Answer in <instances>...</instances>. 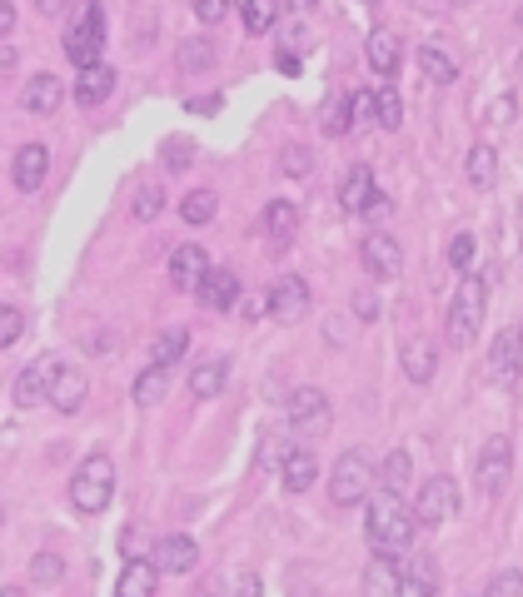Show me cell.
<instances>
[{
    "instance_id": "cell-58",
    "label": "cell",
    "mask_w": 523,
    "mask_h": 597,
    "mask_svg": "<svg viewBox=\"0 0 523 597\" xmlns=\"http://www.w3.org/2000/svg\"><path fill=\"white\" fill-rule=\"evenodd\" d=\"M519 65H523V55H519Z\"/></svg>"
},
{
    "instance_id": "cell-37",
    "label": "cell",
    "mask_w": 523,
    "mask_h": 597,
    "mask_svg": "<svg viewBox=\"0 0 523 597\" xmlns=\"http://www.w3.org/2000/svg\"><path fill=\"white\" fill-rule=\"evenodd\" d=\"M210 65H214V46H210V40H185V46H179V71H185V75L210 71Z\"/></svg>"
},
{
    "instance_id": "cell-54",
    "label": "cell",
    "mask_w": 523,
    "mask_h": 597,
    "mask_svg": "<svg viewBox=\"0 0 523 597\" xmlns=\"http://www.w3.org/2000/svg\"><path fill=\"white\" fill-rule=\"evenodd\" d=\"M279 71H285V75H299V55H285V50H279Z\"/></svg>"
},
{
    "instance_id": "cell-5",
    "label": "cell",
    "mask_w": 523,
    "mask_h": 597,
    "mask_svg": "<svg viewBox=\"0 0 523 597\" xmlns=\"http://www.w3.org/2000/svg\"><path fill=\"white\" fill-rule=\"evenodd\" d=\"M369 488H374V463H369L364 448H345L339 453V463H334V478H329V498L339 508H354L369 498Z\"/></svg>"
},
{
    "instance_id": "cell-56",
    "label": "cell",
    "mask_w": 523,
    "mask_h": 597,
    "mask_svg": "<svg viewBox=\"0 0 523 597\" xmlns=\"http://www.w3.org/2000/svg\"><path fill=\"white\" fill-rule=\"evenodd\" d=\"M295 597H324V593H314V587H299V593Z\"/></svg>"
},
{
    "instance_id": "cell-32",
    "label": "cell",
    "mask_w": 523,
    "mask_h": 597,
    "mask_svg": "<svg viewBox=\"0 0 523 597\" xmlns=\"http://www.w3.org/2000/svg\"><path fill=\"white\" fill-rule=\"evenodd\" d=\"M165 388H170V369L150 363V369L135 378V403H140V409H155L160 398H165Z\"/></svg>"
},
{
    "instance_id": "cell-52",
    "label": "cell",
    "mask_w": 523,
    "mask_h": 597,
    "mask_svg": "<svg viewBox=\"0 0 523 597\" xmlns=\"http://www.w3.org/2000/svg\"><path fill=\"white\" fill-rule=\"evenodd\" d=\"M389 210H394V204H389V195H379V199H374V204H369V214H364V220H374V224H379V220H389Z\"/></svg>"
},
{
    "instance_id": "cell-18",
    "label": "cell",
    "mask_w": 523,
    "mask_h": 597,
    "mask_svg": "<svg viewBox=\"0 0 523 597\" xmlns=\"http://www.w3.org/2000/svg\"><path fill=\"white\" fill-rule=\"evenodd\" d=\"M299 235V210L289 204V199H274V204H264V239H270L274 249H289Z\"/></svg>"
},
{
    "instance_id": "cell-33",
    "label": "cell",
    "mask_w": 523,
    "mask_h": 597,
    "mask_svg": "<svg viewBox=\"0 0 523 597\" xmlns=\"http://www.w3.org/2000/svg\"><path fill=\"white\" fill-rule=\"evenodd\" d=\"M409 478H414V458H409L404 448H394V453L384 458V469H379L384 493H404V488H409Z\"/></svg>"
},
{
    "instance_id": "cell-27",
    "label": "cell",
    "mask_w": 523,
    "mask_h": 597,
    "mask_svg": "<svg viewBox=\"0 0 523 597\" xmlns=\"http://www.w3.org/2000/svg\"><path fill=\"white\" fill-rule=\"evenodd\" d=\"M225 384H229V359H204L200 369L190 374V394H195V398L225 394Z\"/></svg>"
},
{
    "instance_id": "cell-23",
    "label": "cell",
    "mask_w": 523,
    "mask_h": 597,
    "mask_svg": "<svg viewBox=\"0 0 523 597\" xmlns=\"http://www.w3.org/2000/svg\"><path fill=\"white\" fill-rule=\"evenodd\" d=\"M239 299V274L235 270H210V279L200 284V304L204 309H235Z\"/></svg>"
},
{
    "instance_id": "cell-45",
    "label": "cell",
    "mask_w": 523,
    "mask_h": 597,
    "mask_svg": "<svg viewBox=\"0 0 523 597\" xmlns=\"http://www.w3.org/2000/svg\"><path fill=\"white\" fill-rule=\"evenodd\" d=\"M474 249H478L474 235H453V245H449V264L464 274V279H469V270H474Z\"/></svg>"
},
{
    "instance_id": "cell-42",
    "label": "cell",
    "mask_w": 523,
    "mask_h": 597,
    "mask_svg": "<svg viewBox=\"0 0 523 597\" xmlns=\"http://www.w3.org/2000/svg\"><path fill=\"white\" fill-rule=\"evenodd\" d=\"M30 577H36L40 587H55L60 577H65V562H60L55 552H36V558H30Z\"/></svg>"
},
{
    "instance_id": "cell-24",
    "label": "cell",
    "mask_w": 523,
    "mask_h": 597,
    "mask_svg": "<svg viewBox=\"0 0 523 597\" xmlns=\"http://www.w3.org/2000/svg\"><path fill=\"white\" fill-rule=\"evenodd\" d=\"M419 65H424V75L434 85H449L453 75H459V55H453V46H444V40H428V46L419 50Z\"/></svg>"
},
{
    "instance_id": "cell-59",
    "label": "cell",
    "mask_w": 523,
    "mask_h": 597,
    "mask_svg": "<svg viewBox=\"0 0 523 597\" xmlns=\"http://www.w3.org/2000/svg\"><path fill=\"white\" fill-rule=\"evenodd\" d=\"M519 334H523V324H519Z\"/></svg>"
},
{
    "instance_id": "cell-55",
    "label": "cell",
    "mask_w": 523,
    "mask_h": 597,
    "mask_svg": "<svg viewBox=\"0 0 523 597\" xmlns=\"http://www.w3.org/2000/svg\"><path fill=\"white\" fill-rule=\"evenodd\" d=\"M11 25H15V5H0V36H5Z\"/></svg>"
},
{
    "instance_id": "cell-51",
    "label": "cell",
    "mask_w": 523,
    "mask_h": 597,
    "mask_svg": "<svg viewBox=\"0 0 523 597\" xmlns=\"http://www.w3.org/2000/svg\"><path fill=\"white\" fill-rule=\"evenodd\" d=\"M140 552H145V538H140V527H130V533H125V558H130V562H145Z\"/></svg>"
},
{
    "instance_id": "cell-36",
    "label": "cell",
    "mask_w": 523,
    "mask_h": 597,
    "mask_svg": "<svg viewBox=\"0 0 523 597\" xmlns=\"http://www.w3.org/2000/svg\"><path fill=\"white\" fill-rule=\"evenodd\" d=\"M320 120H324V135H349V129H354V120H349V95H329Z\"/></svg>"
},
{
    "instance_id": "cell-13",
    "label": "cell",
    "mask_w": 523,
    "mask_h": 597,
    "mask_svg": "<svg viewBox=\"0 0 523 597\" xmlns=\"http://www.w3.org/2000/svg\"><path fill=\"white\" fill-rule=\"evenodd\" d=\"M399 369L409 374V384H428V378L439 374V344L428 339V334H409L399 344Z\"/></svg>"
},
{
    "instance_id": "cell-34",
    "label": "cell",
    "mask_w": 523,
    "mask_h": 597,
    "mask_svg": "<svg viewBox=\"0 0 523 597\" xmlns=\"http://www.w3.org/2000/svg\"><path fill=\"white\" fill-rule=\"evenodd\" d=\"M160 210H165V185H160V179H145L140 189H135V204H130V214L135 220H160Z\"/></svg>"
},
{
    "instance_id": "cell-10",
    "label": "cell",
    "mask_w": 523,
    "mask_h": 597,
    "mask_svg": "<svg viewBox=\"0 0 523 597\" xmlns=\"http://www.w3.org/2000/svg\"><path fill=\"white\" fill-rule=\"evenodd\" d=\"M519 374H523V334H519V324H513L488 344V384L513 388L519 384Z\"/></svg>"
},
{
    "instance_id": "cell-19",
    "label": "cell",
    "mask_w": 523,
    "mask_h": 597,
    "mask_svg": "<svg viewBox=\"0 0 523 597\" xmlns=\"http://www.w3.org/2000/svg\"><path fill=\"white\" fill-rule=\"evenodd\" d=\"M364 55H369V71H374V75H394V71H399L404 46H399V36H394L389 25H379V30H369Z\"/></svg>"
},
{
    "instance_id": "cell-7",
    "label": "cell",
    "mask_w": 523,
    "mask_h": 597,
    "mask_svg": "<svg viewBox=\"0 0 523 597\" xmlns=\"http://www.w3.org/2000/svg\"><path fill=\"white\" fill-rule=\"evenodd\" d=\"M509 473H513V444H509L503 434H499V438H488V444L474 453V483H478V493H484V498L503 493Z\"/></svg>"
},
{
    "instance_id": "cell-53",
    "label": "cell",
    "mask_w": 523,
    "mask_h": 597,
    "mask_svg": "<svg viewBox=\"0 0 523 597\" xmlns=\"http://www.w3.org/2000/svg\"><path fill=\"white\" fill-rule=\"evenodd\" d=\"M185 110H195V115H214V110H220V100H190Z\"/></svg>"
},
{
    "instance_id": "cell-40",
    "label": "cell",
    "mask_w": 523,
    "mask_h": 597,
    "mask_svg": "<svg viewBox=\"0 0 523 597\" xmlns=\"http://www.w3.org/2000/svg\"><path fill=\"white\" fill-rule=\"evenodd\" d=\"M404 125V100L394 85H379V129H399Z\"/></svg>"
},
{
    "instance_id": "cell-25",
    "label": "cell",
    "mask_w": 523,
    "mask_h": 597,
    "mask_svg": "<svg viewBox=\"0 0 523 597\" xmlns=\"http://www.w3.org/2000/svg\"><path fill=\"white\" fill-rule=\"evenodd\" d=\"M160 587V568L155 562H125V573L115 583V597H155Z\"/></svg>"
},
{
    "instance_id": "cell-9",
    "label": "cell",
    "mask_w": 523,
    "mask_h": 597,
    "mask_svg": "<svg viewBox=\"0 0 523 597\" xmlns=\"http://www.w3.org/2000/svg\"><path fill=\"white\" fill-rule=\"evenodd\" d=\"M453 513H459V488H453V478L434 473V478H428L424 488H419V498H414L419 527H439V523H449Z\"/></svg>"
},
{
    "instance_id": "cell-4",
    "label": "cell",
    "mask_w": 523,
    "mask_h": 597,
    "mask_svg": "<svg viewBox=\"0 0 523 597\" xmlns=\"http://www.w3.org/2000/svg\"><path fill=\"white\" fill-rule=\"evenodd\" d=\"M100 46H105V11L80 5L65 25V55L75 60V71H90V65H100Z\"/></svg>"
},
{
    "instance_id": "cell-35",
    "label": "cell",
    "mask_w": 523,
    "mask_h": 597,
    "mask_svg": "<svg viewBox=\"0 0 523 597\" xmlns=\"http://www.w3.org/2000/svg\"><path fill=\"white\" fill-rule=\"evenodd\" d=\"M469 179H474L478 189H488L494 185V170H499V154H494V145H474V150H469Z\"/></svg>"
},
{
    "instance_id": "cell-12",
    "label": "cell",
    "mask_w": 523,
    "mask_h": 597,
    "mask_svg": "<svg viewBox=\"0 0 523 597\" xmlns=\"http://www.w3.org/2000/svg\"><path fill=\"white\" fill-rule=\"evenodd\" d=\"M210 254H204L200 245H179L175 254H170V284H175L179 294H200V284L210 279Z\"/></svg>"
},
{
    "instance_id": "cell-15",
    "label": "cell",
    "mask_w": 523,
    "mask_h": 597,
    "mask_svg": "<svg viewBox=\"0 0 523 597\" xmlns=\"http://www.w3.org/2000/svg\"><path fill=\"white\" fill-rule=\"evenodd\" d=\"M150 562H155L160 573H190L195 562H200V543L185 538V533H170L150 548Z\"/></svg>"
},
{
    "instance_id": "cell-29",
    "label": "cell",
    "mask_w": 523,
    "mask_h": 597,
    "mask_svg": "<svg viewBox=\"0 0 523 597\" xmlns=\"http://www.w3.org/2000/svg\"><path fill=\"white\" fill-rule=\"evenodd\" d=\"M214 210H220V195H214L210 185L190 189V195L179 199V220H185V224H210Z\"/></svg>"
},
{
    "instance_id": "cell-11",
    "label": "cell",
    "mask_w": 523,
    "mask_h": 597,
    "mask_svg": "<svg viewBox=\"0 0 523 597\" xmlns=\"http://www.w3.org/2000/svg\"><path fill=\"white\" fill-rule=\"evenodd\" d=\"M270 314L279 324H299V319L310 314V284L299 279V274H279L270 284Z\"/></svg>"
},
{
    "instance_id": "cell-43",
    "label": "cell",
    "mask_w": 523,
    "mask_h": 597,
    "mask_svg": "<svg viewBox=\"0 0 523 597\" xmlns=\"http://www.w3.org/2000/svg\"><path fill=\"white\" fill-rule=\"evenodd\" d=\"M279 170H285L289 179H304V175H310V170H314V154L304 150V145H289V150L279 154Z\"/></svg>"
},
{
    "instance_id": "cell-30",
    "label": "cell",
    "mask_w": 523,
    "mask_h": 597,
    "mask_svg": "<svg viewBox=\"0 0 523 597\" xmlns=\"http://www.w3.org/2000/svg\"><path fill=\"white\" fill-rule=\"evenodd\" d=\"M50 403H55L60 413H80V403H85V374H80V369H65V374L55 378Z\"/></svg>"
},
{
    "instance_id": "cell-3",
    "label": "cell",
    "mask_w": 523,
    "mask_h": 597,
    "mask_svg": "<svg viewBox=\"0 0 523 597\" xmlns=\"http://www.w3.org/2000/svg\"><path fill=\"white\" fill-rule=\"evenodd\" d=\"M484 314H488V289H484V279L469 274L449 304V344L469 349V344L478 339V328H484Z\"/></svg>"
},
{
    "instance_id": "cell-17",
    "label": "cell",
    "mask_w": 523,
    "mask_h": 597,
    "mask_svg": "<svg viewBox=\"0 0 523 597\" xmlns=\"http://www.w3.org/2000/svg\"><path fill=\"white\" fill-rule=\"evenodd\" d=\"M11 175H15V189L36 195V189L46 185V175H50V150L46 145H21V150H15Z\"/></svg>"
},
{
    "instance_id": "cell-46",
    "label": "cell",
    "mask_w": 523,
    "mask_h": 597,
    "mask_svg": "<svg viewBox=\"0 0 523 597\" xmlns=\"http://www.w3.org/2000/svg\"><path fill=\"white\" fill-rule=\"evenodd\" d=\"M21 328H25V314L15 304L0 309V349H11L15 339H21Z\"/></svg>"
},
{
    "instance_id": "cell-39",
    "label": "cell",
    "mask_w": 523,
    "mask_h": 597,
    "mask_svg": "<svg viewBox=\"0 0 523 597\" xmlns=\"http://www.w3.org/2000/svg\"><path fill=\"white\" fill-rule=\"evenodd\" d=\"M160 164H165L170 175H179V170H190V164H195V145L185 140V135L165 140V150H160Z\"/></svg>"
},
{
    "instance_id": "cell-50",
    "label": "cell",
    "mask_w": 523,
    "mask_h": 597,
    "mask_svg": "<svg viewBox=\"0 0 523 597\" xmlns=\"http://www.w3.org/2000/svg\"><path fill=\"white\" fill-rule=\"evenodd\" d=\"M354 314H359V319H374V314H379V299H374V289H359V294H354Z\"/></svg>"
},
{
    "instance_id": "cell-31",
    "label": "cell",
    "mask_w": 523,
    "mask_h": 597,
    "mask_svg": "<svg viewBox=\"0 0 523 597\" xmlns=\"http://www.w3.org/2000/svg\"><path fill=\"white\" fill-rule=\"evenodd\" d=\"M239 15H245V30H250V36H264V30H274V25H279L285 5H274V0H245V5H239Z\"/></svg>"
},
{
    "instance_id": "cell-28",
    "label": "cell",
    "mask_w": 523,
    "mask_h": 597,
    "mask_svg": "<svg viewBox=\"0 0 523 597\" xmlns=\"http://www.w3.org/2000/svg\"><path fill=\"white\" fill-rule=\"evenodd\" d=\"M314 473H320V458H314L310 448H295V453H289V463L279 469V478H285L289 493H304L314 483Z\"/></svg>"
},
{
    "instance_id": "cell-41",
    "label": "cell",
    "mask_w": 523,
    "mask_h": 597,
    "mask_svg": "<svg viewBox=\"0 0 523 597\" xmlns=\"http://www.w3.org/2000/svg\"><path fill=\"white\" fill-rule=\"evenodd\" d=\"M185 344H190V334H185V328H165V334L155 339V363H160V369H170V363L185 353Z\"/></svg>"
},
{
    "instance_id": "cell-8",
    "label": "cell",
    "mask_w": 523,
    "mask_h": 597,
    "mask_svg": "<svg viewBox=\"0 0 523 597\" xmlns=\"http://www.w3.org/2000/svg\"><path fill=\"white\" fill-rule=\"evenodd\" d=\"M289 428L304 438H320L329 434V398H324V388L304 384L289 394Z\"/></svg>"
},
{
    "instance_id": "cell-48",
    "label": "cell",
    "mask_w": 523,
    "mask_h": 597,
    "mask_svg": "<svg viewBox=\"0 0 523 597\" xmlns=\"http://www.w3.org/2000/svg\"><path fill=\"white\" fill-rule=\"evenodd\" d=\"M225 597H260V577H254V573H235V577H229Z\"/></svg>"
},
{
    "instance_id": "cell-1",
    "label": "cell",
    "mask_w": 523,
    "mask_h": 597,
    "mask_svg": "<svg viewBox=\"0 0 523 597\" xmlns=\"http://www.w3.org/2000/svg\"><path fill=\"white\" fill-rule=\"evenodd\" d=\"M414 533H419V518H414V508L399 503V493H374V498H369L364 538H369V552H374V558L399 562L409 548H414Z\"/></svg>"
},
{
    "instance_id": "cell-57",
    "label": "cell",
    "mask_w": 523,
    "mask_h": 597,
    "mask_svg": "<svg viewBox=\"0 0 523 597\" xmlns=\"http://www.w3.org/2000/svg\"><path fill=\"white\" fill-rule=\"evenodd\" d=\"M0 597H25V593H21V587H5V593H0Z\"/></svg>"
},
{
    "instance_id": "cell-26",
    "label": "cell",
    "mask_w": 523,
    "mask_h": 597,
    "mask_svg": "<svg viewBox=\"0 0 523 597\" xmlns=\"http://www.w3.org/2000/svg\"><path fill=\"white\" fill-rule=\"evenodd\" d=\"M110 90H115V71H110L105 60H100V65H90V71L75 75V100H80V105H100V100H105Z\"/></svg>"
},
{
    "instance_id": "cell-38",
    "label": "cell",
    "mask_w": 523,
    "mask_h": 597,
    "mask_svg": "<svg viewBox=\"0 0 523 597\" xmlns=\"http://www.w3.org/2000/svg\"><path fill=\"white\" fill-rule=\"evenodd\" d=\"M349 120H354V129L379 120V90H349Z\"/></svg>"
},
{
    "instance_id": "cell-44",
    "label": "cell",
    "mask_w": 523,
    "mask_h": 597,
    "mask_svg": "<svg viewBox=\"0 0 523 597\" xmlns=\"http://www.w3.org/2000/svg\"><path fill=\"white\" fill-rule=\"evenodd\" d=\"M289 453H295V444H289V438L264 434V444H260V469H274V463L285 469V463H289Z\"/></svg>"
},
{
    "instance_id": "cell-14",
    "label": "cell",
    "mask_w": 523,
    "mask_h": 597,
    "mask_svg": "<svg viewBox=\"0 0 523 597\" xmlns=\"http://www.w3.org/2000/svg\"><path fill=\"white\" fill-rule=\"evenodd\" d=\"M359 259H364V270L374 274V279H399V270H404V254H399V239H389V235H374L359 245Z\"/></svg>"
},
{
    "instance_id": "cell-2",
    "label": "cell",
    "mask_w": 523,
    "mask_h": 597,
    "mask_svg": "<svg viewBox=\"0 0 523 597\" xmlns=\"http://www.w3.org/2000/svg\"><path fill=\"white\" fill-rule=\"evenodd\" d=\"M110 493H115V458H110V453H90L80 469H75V478H71V503L80 508V513H105Z\"/></svg>"
},
{
    "instance_id": "cell-20",
    "label": "cell",
    "mask_w": 523,
    "mask_h": 597,
    "mask_svg": "<svg viewBox=\"0 0 523 597\" xmlns=\"http://www.w3.org/2000/svg\"><path fill=\"white\" fill-rule=\"evenodd\" d=\"M60 100H65V85H60L50 71H40V75L25 80V110H30V115H55Z\"/></svg>"
},
{
    "instance_id": "cell-16",
    "label": "cell",
    "mask_w": 523,
    "mask_h": 597,
    "mask_svg": "<svg viewBox=\"0 0 523 597\" xmlns=\"http://www.w3.org/2000/svg\"><path fill=\"white\" fill-rule=\"evenodd\" d=\"M374 170L369 164H349L345 179H339V210L345 214H369V204H374Z\"/></svg>"
},
{
    "instance_id": "cell-49",
    "label": "cell",
    "mask_w": 523,
    "mask_h": 597,
    "mask_svg": "<svg viewBox=\"0 0 523 597\" xmlns=\"http://www.w3.org/2000/svg\"><path fill=\"white\" fill-rule=\"evenodd\" d=\"M195 15H200L204 25H214V21H225L229 15V0H200V5H195Z\"/></svg>"
},
{
    "instance_id": "cell-21",
    "label": "cell",
    "mask_w": 523,
    "mask_h": 597,
    "mask_svg": "<svg viewBox=\"0 0 523 597\" xmlns=\"http://www.w3.org/2000/svg\"><path fill=\"white\" fill-rule=\"evenodd\" d=\"M364 597H404V568L389 558H374L364 568Z\"/></svg>"
},
{
    "instance_id": "cell-22",
    "label": "cell",
    "mask_w": 523,
    "mask_h": 597,
    "mask_svg": "<svg viewBox=\"0 0 523 597\" xmlns=\"http://www.w3.org/2000/svg\"><path fill=\"white\" fill-rule=\"evenodd\" d=\"M439 593V558L434 552H414L404 568V597H434Z\"/></svg>"
},
{
    "instance_id": "cell-6",
    "label": "cell",
    "mask_w": 523,
    "mask_h": 597,
    "mask_svg": "<svg viewBox=\"0 0 523 597\" xmlns=\"http://www.w3.org/2000/svg\"><path fill=\"white\" fill-rule=\"evenodd\" d=\"M65 374V359L60 353H40L36 363H25L21 374H15V409H36L40 398H50L55 394V378Z\"/></svg>"
},
{
    "instance_id": "cell-47",
    "label": "cell",
    "mask_w": 523,
    "mask_h": 597,
    "mask_svg": "<svg viewBox=\"0 0 523 597\" xmlns=\"http://www.w3.org/2000/svg\"><path fill=\"white\" fill-rule=\"evenodd\" d=\"M484 597H523V573L519 568H509V573H499L494 583H488Z\"/></svg>"
}]
</instances>
